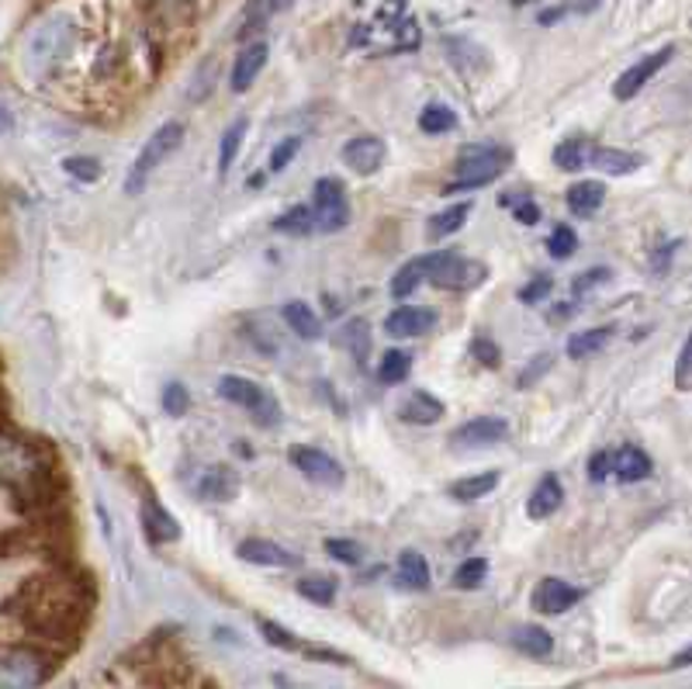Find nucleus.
Instances as JSON below:
<instances>
[{"label": "nucleus", "instance_id": "f257e3e1", "mask_svg": "<svg viewBox=\"0 0 692 689\" xmlns=\"http://www.w3.org/2000/svg\"><path fill=\"white\" fill-rule=\"evenodd\" d=\"M513 167V156L505 149H489V146H471L460 153L457 159V177L454 184H447V191H475L492 184L495 177H502Z\"/></svg>", "mask_w": 692, "mask_h": 689}, {"label": "nucleus", "instance_id": "f03ea898", "mask_svg": "<svg viewBox=\"0 0 692 689\" xmlns=\"http://www.w3.org/2000/svg\"><path fill=\"white\" fill-rule=\"evenodd\" d=\"M180 143H183V125H180V122L159 125V129L149 135V140H146L143 153L135 156V164H132V170H129V177H125V191H129V195L143 191V188H146V177H149L159 164H164L167 156H174Z\"/></svg>", "mask_w": 692, "mask_h": 689}, {"label": "nucleus", "instance_id": "7ed1b4c3", "mask_svg": "<svg viewBox=\"0 0 692 689\" xmlns=\"http://www.w3.org/2000/svg\"><path fill=\"white\" fill-rule=\"evenodd\" d=\"M288 462L302 471L312 486H322V489H339L346 475L339 468L336 457H330L326 451H319V447H309V444H291L288 447Z\"/></svg>", "mask_w": 692, "mask_h": 689}, {"label": "nucleus", "instance_id": "20e7f679", "mask_svg": "<svg viewBox=\"0 0 692 689\" xmlns=\"http://www.w3.org/2000/svg\"><path fill=\"white\" fill-rule=\"evenodd\" d=\"M484 278H489V270H484L481 260H468V257H457V254H440V260H436V267L429 274V281L436 288H447V291H471Z\"/></svg>", "mask_w": 692, "mask_h": 689}, {"label": "nucleus", "instance_id": "39448f33", "mask_svg": "<svg viewBox=\"0 0 692 689\" xmlns=\"http://www.w3.org/2000/svg\"><path fill=\"white\" fill-rule=\"evenodd\" d=\"M505 433H510V423H505L502 416H478V420H468L460 423L454 433H450V447L457 451H475V447H492L499 441H505Z\"/></svg>", "mask_w": 692, "mask_h": 689}, {"label": "nucleus", "instance_id": "423d86ee", "mask_svg": "<svg viewBox=\"0 0 692 689\" xmlns=\"http://www.w3.org/2000/svg\"><path fill=\"white\" fill-rule=\"evenodd\" d=\"M672 56H676V49H672V45H665V49H658L651 56H644L640 63H634L630 70H623L620 80H616V87H613L616 101H634L640 90H644V84H648Z\"/></svg>", "mask_w": 692, "mask_h": 689}, {"label": "nucleus", "instance_id": "0eeeda50", "mask_svg": "<svg viewBox=\"0 0 692 689\" xmlns=\"http://www.w3.org/2000/svg\"><path fill=\"white\" fill-rule=\"evenodd\" d=\"M312 204H315V215H319L322 229H339L346 222V191L336 177H322L315 184Z\"/></svg>", "mask_w": 692, "mask_h": 689}, {"label": "nucleus", "instance_id": "6e6552de", "mask_svg": "<svg viewBox=\"0 0 692 689\" xmlns=\"http://www.w3.org/2000/svg\"><path fill=\"white\" fill-rule=\"evenodd\" d=\"M384 153H388V146H384V140H378V135H357V140L343 146V164L360 177H371L381 170Z\"/></svg>", "mask_w": 692, "mask_h": 689}, {"label": "nucleus", "instance_id": "1a4fd4ad", "mask_svg": "<svg viewBox=\"0 0 692 689\" xmlns=\"http://www.w3.org/2000/svg\"><path fill=\"white\" fill-rule=\"evenodd\" d=\"M236 555L249 565H264V568H298L302 565V558L294 555V551H288L284 544H274V541H264V537H249L236 547Z\"/></svg>", "mask_w": 692, "mask_h": 689}, {"label": "nucleus", "instance_id": "9d476101", "mask_svg": "<svg viewBox=\"0 0 692 689\" xmlns=\"http://www.w3.org/2000/svg\"><path fill=\"white\" fill-rule=\"evenodd\" d=\"M433 326H436V309H429V305H402V309H395L384 319L388 336H399V340L423 336Z\"/></svg>", "mask_w": 692, "mask_h": 689}, {"label": "nucleus", "instance_id": "9b49d317", "mask_svg": "<svg viewBox=\"0 0 692 689\" xmlns=\"http://www.w3.org/2000/svg\"><path fill=\"white\" fill-rule=\"evenodd\" d=\"M582 596H585L582 589H574L561 579H544L534 589V610L547 613V616H558V613H565V610H571L574 603H579Z\"/></svg>", "mask_w": 692, "mask_h": 689}, {"label": "nucleus", "instance_id": "f8f14e48", "mask_svg": "<svg viewBox=\"0 0 692 689\" xmlns=\"http://www.w3.org/2000/svg\"><path fill=\"white\" fill-rule=\"evenodd\" d=\"M219 396H222L225 402L249 409L253 416H260V412L270 405V396L264 392V388H260L257 381H249V378H239V375H225V378L219 381Z\"/></svg>", "mask_w": 692, "mask_h": 689}, {"label": "nucleus", "instance_id": "ddd939ff", "mask_svg": "<svg viewBox=\"0 0 692 689\" xmlns=\"http://www.w3.org/2000/svg\"><path fill=\"white\" fill-rule=\"evenodd\" d=\"M267 56H270L267 42H246L243 45V53H239V59L233 66V77H228V84H233L236 95H243V90L253 87V80H257L260 70L267 66Z\"/></svg>", "mask_w": 692, "mask_h": 689}, {"label": "nucleus", "instance_id": "4468645a", "mask_svg": "<svg viewBox=\"0 0 692 689\" xmlns=\"http://www.w3.org/2000/svg\"><path fill=\"white\" fill-rule=\"evenodd\" d=\"M565 502V489H561V478L558 475H544L537 481V489L529 492V502H526V513L529 520H547L561 510Z\"/></svg>", "mask_w": 692, "mask_h": 689}, {"label": "nucleus", "instance_id": "2eb2a0df", "mask_svg": "<svg viewBox=\"0 0 692 689\" xmlns=\"http://www.w3.org/2000/svg\"><path fill=\"white\" fill-rule=\"evenodd\" d=\"M236 492H239V475L228 465L208 468L198 481V496L208 502H228V499H236Z\"/></svg>", "mask_w": 692, "mask_h": 689}, {"label": "nucleus", "instance_id": "dca6fc26", "mask_svg": "<svg viewBox=\"0 0 692 689\" xmlns=\"http://www.w3.org/2000/svg\"><path fill=\"white\" fill-rule=\"evenodd\" d=\"M440 260V254H429V257H415L405 267H399V274L391 278V298H409L423 281H429V274Z\"/></svg>", "mask_w": 692, "mask_h": 689}, {"label": "nucleus", "instance_id": "f3484780", "mask_svg": "<svg viewBox=\"0 0 692 689\" xmlns=\"http://www.w3.org/2000/svg\"><path fill=\"white\" fill-rule=\"evenodd\" d=\"M143 531L153 544H167V541L180 537V523L164 507H159L156 499H146L143 502Z\"/></svg>", "mask_w": 692, "mask_h": 689}, {"label": "nucleus", "instance_id": "a211bd4d", "mask_svg": "<svg viewBox=\"0 0 692 689\" xmlns=\"http://www.w3.org/2000/svg\"><path fill=\"white\" fill-rule=\"evenodd\" d=\"M402 423H412V426H433L436 420L444 416V402L433 399L429 392H412L402 409H399Z\"/></svg>", "mask_w": 692, "mask_h": 689}, {"label": "nucleus", "instance_id": "6ab92c4d", "mask_svg": "<svg viewBox=\"0 0 692 689\" xmlns=\"http://www.w3.org/2000/svg\"><path fill=\"white\" fill-rule=\"evenodd\" d=\"M648 475H651V457L640 447H620L616 451V478L623 481V486H630V481H644Z\"/></svg>", "mask_w": 692, "mask_h": 689}, {"label": "nucleus", "instance_id": "aec40b11", "mask_svg": "<svg viewBox=\"0 0 692 689\" xmlns=\"http://www.w3.org/2000/svg\"><path fill=\"white\" fill-rule=\"evenodd\" d=\"M568 209L571 212H579V215H592L599 204L606 201V188L599 180H579V184H571L568 188Z\"/></svg>", "mask_w": 692, "mask_h": 689}, {"label": "nucleus", "instance_id": "412c9836", "mask_svg": "<svg viewBox=\"0 0 692 689\" xmlns=\"http://www.w3.org/2000/svg\"><path fill=\"white\" fill-rule=\"evenodd\" d=\"M554 164H558V170H565V174H574L579 167L592 164L589 140H582V135H571V140L558 143V146H554Z\"/></svg>", "mask_w": 692, "mask_h": 689}, {"label": "nucleus", "instance_id": "4be33fe9", "mask_svg": "<svg viewBox=\"0 0 692 689\" xmlns=\"http://www.w3.org/2000/svg\"><path fill=\"white\" fill-rule=\"evenodd\" d=\"M613 340V330L603 326V330H585V333H574L568 340V357L574 360H585V357H595L599 351H606Z\"/></svg>", "mask_w": 692, "mask_h": 689}, {"label": "nucleus", "instance_id": "5701e85b", "mask_svg": "<svg viewBox=\"0 0 692 689\" xmlns=\"http://www.w3.org/2000/svg\"><path fill=\"white\" fill-rule=\"evenodd\" d=\"M495 486H499V471H481V475H471V478H457L450 486V496L460 499V502H475V499L489 496Z\"/></svg>", "mask_w": 692, "mask_h": 689}, {"label": "nucleus", "instance_id": "b1692460", "mask_svg": "<svg viewBox=\"0 0 692 689\" xmlns=\"http://www.w3.org/2000/svg\"><path fill=\"white\" fill-rule=\"evenodd\" d=\"M281 315H284V323L291 326L294 336H302V340H319V336H322V323H319L315 312H312L309 305H302V302H288Z\"/></svg>", "mask_w": 692, "mask_h": 689}, {"label": "nucleus", "instance_id": "393cba45", "mask_svg": "<svg viewBox=\"0 0 692 689\" xmlns=\"http://www.w3.org/2000/svg\"><path fill=\"white\" fill-rule=\"evenodd\" d=\"M468 215H471V204L468 201H460V204H450L447 212H440V215H433L429 222H426V233H429V240H444V236H450V233H457L460 225L468 222Z\"/></svg>", "mask_w": 692, "mask_h": 689}, {"label": "nucleus", "instance_id": "a878e982", "mask_svg": "<svg viewBox=\"0 0 692 689\" xmlns=\"http://www.w3.org/2000/svg\"><path fill=\"white\" fill-rule=\"evenodd\" d=\"M399 579L409 589H426L429 586V565L420 551H402L399 555Z\"/></svg>", "mask_w": 692, "mask_h": 689}, {"label": "nucleus", "instance_id": "bb28decb", "mask_svg": "<svg viewBox=\"0 0 692 689\" xmlns=\"http://www.w3.org/2000/svg\"><path fill=\"white\" fill-rule=\"evenodd\" d=\"M513 645L523 652V655H534V658H544L554 652V637L544 631V627H534V624H526L513 634Z\"/></svg>", "mask_w": 692, "mask_h": 689}, {"label": "nucleus", "instance_id": "cd10ccee", "mask_svg": "<svg viewBox=\"0 0 692 689\" xmlns=\"http://www.w3.org/2000/svg\"><path fill=\"white\" fill-rule=\"evenodd\" d=\"M592 164L603 170V174H630L640 167V156L637 153H623V149H595L592 153Z\"/></svg>", "mask_w": 692, "mask_h": 689}, {"label": "nucleus", "instance_id": "c85d7f7f", "mask_svg": "<svg viewBox=\"0 0 692 689\" xmlns=\"http://www.w3.org/2000/svg\"><path fill=\"white\" fill-rule=\"evenodd\" d=\"M298 596H302V600H309V603H315V607H330L336 600V579H330V576H309V579L298 582Z\"/></svg>", "mask_w": 692, "mask_h": 689}, {"label": "nucleus", "instance_id": "c756f323", "mask_svg": "<svg viewBox=\"0 0 692 689\" xmlns=\"http://www.w3.org/2000/svg\"><path fill=\"white\" fill-rule=\"evenodd\" d=\"M412 357L405 351H384L381 364H378V381L381 385H402L409 378Z\"/></svg>", "mask_w": 692, "mask_h": 689}, {"label": "nucleus", "instance_id": "7c9ffc66", "mask_svg": "<svg viewBox=\"0 0 692 689\" xmlns=\"http://www.w3.org/2000/svg\"><path fill=\"white\" fill-rule=\"evenodd\" d=\"M420 129L426 135H444V132L457 129V114L447 104H426L420 114Z\"/></svg>", "mask_w": 692, "mask_h": 689}, {"label": "nucleus", "instance_id": "2f4dec72", "mask_svg": "<svg viewBox=\"0 0 692 689\" xmlns=\"http://www.w3.org/2000/svg\"><path fill=\"white\" fill-rule=\"evenodd\" d=\"M243 135H246V122H243V119L225 129L222 146H219V174H222V177H225L228 170H233L236 153H239V143H243Z\"/></svg>", "mask_w": 692, "mask_h": 689}, {"label": "nucleus", "instance_id": "473e14b6", "mask_svg": "<svg viewBox=\"0 0 692 689\" xmlns=\"http://www.w3.org/2000/svg\"><path fill=\"white\" fill-rule=\"evenodd\" d=\"M319 222V215L312 209H305V204H298V209H288V215H281L274 222L277 233H312Z\"/></svg>", "mask_w": 692, "mask_h": 689}, {"label": "nucleus", "instance_id": "72a5a7b5", "mask_svg": "<svg viewBox=\"0 0 692 689\" xmlns=\"http://www.w3.org/2000/svg\"><path fill=\"white\" fill-rule=\"evenodd\" d=\"M257 627H260V634L270 641L274 648H284V652H298V648H302V641H298L291 631H284L281 624H274V620H267V616L257 620Z\"/></svg>", "mask_w": 692, "mask_h": 689}, {"label": "nucleus", "instance_id": "f704fd0d", "mask_svg": "<svg viewBox=\"0 0 692 689\" xmlns=\"http://www.w3.org/2000/svg\"><path fill=\"white\" fill-rule=\"evenodd\" d=\"M484 576H489V562H484V558H471V562H465V565L454 571V586L457 589H475V586L484 582Z\"/></svg>", "mask_w": 692, "mask_h": 689}, {"label": "nucleus", "instance_id": "c9c22d12", "mask_svg": "<svg viewBox=\"0 0 692 689\" xmlns=\"http://www.w3.org/2000/svg\"><path fill=\"white\" fill-rule=\"evenodd\" d=\"M574 246H579V236H574L568 225H558L547 240V254L558 257V260H568L574 254Z\"/></svg>", "mask_w": 692, "mask_h": 689}, {"label": "nucleus", "instance_id": "e433bc0d", "mask_svg": "<svg viewBox=\"0 0 692 689\" xmlns=\"http://www.w3.org/2000/svg\"><path fill=\"white\" fill-rule=\"evenodd\" d=\"M63 170L69 174V177H80L83 184H90V180H98L101 177V164L94 156H66L63 159Z\"/></svg>", "mask_w": 692, "mask_h": 689}, {"label": "nucleus", "instance_id": "4c0bfd02", "mask_svg": "<svg viewBox=\"0 0 692 689\" xmlns=\"http://www.w3.org/2000/svg\"><path fill=\"white\" fill-rule=\"evenodd\" d=\"M326 555L330 558H336V562H343V565H357L364 555H360V547L354 544V541H343V537H330L326 541Z\"/></svg>", "mask_w": 692, "mask_h": 689}, {"label": "nucleus", "instance_id": "58836bf2", "mask_svg": "<svg viewBox=\"0 0 692 689\" xmlns=\"http://www.w3.org/2000/svg\"><path fill=\"white\" fill-rule=\"evenodd\" d=\"M188 405H191V396L183 392V385L180 381H170L164 388V409L170 412V416H183V412H188Z\"/></svg>", "mask_w": 692, "mask_h": 689}, {"label": "nucleus", "instance_id": "ea45409f", "mask_svg": "<svg viewBox=\"0 0 692 689\" xmlns=\"http://www.w3.org/2000/svg\"><path fill=\"white\" fill-rule=\"evenodd\" d=\"M298 146H302V140H298V135H288L284 143H277L274 153H270V170H274V174H281V170L291 164V159H294Z\"/></svg>", "mask_w": 692, "mask_h": 689}, {"label": "nucleus", "instance_id": "a19ab883", "mask_svg": "<svg viewBox=\"0 0 692 689\" xmlns=\"http://www.w3.org/2000/svg\"><path fill=\"white\" fill-rule=\"evenodd\" d=\"M606 475H616V454L613 451H599V454H592V462H589V478L603 481Z\"/></svg>", "mask_w": 692, "mask_h": 689}, {"label": "nucleus", "instance_id": "79ce46f5", "mask_svg": "<svg viewBox=\"0 0 692 689\" xmlns=\"http://www.w3.org/2000/svg\"><path fill=\"white\" fill-rule=\"evenodd\" d=\"M550 291H554V281L550 278H534L526 288H520V302L523 305H537V302H544Z\"/></svg>", "mask_w": 692, "mask_h": 689}, {"label": "nucleus", "instance_id": "37998d69", "mask_svg": "<svg viewBox=\"0 0 692 689\" xmlns=\"http://www.w3.org/2000/svg\"><path fill=\"white\" fill-rule=\"evenodd\" d=\"M676 385L679 388H689L692 385V333L682 343V354H679V364H676Z\"/></svg>", "mask_w": 692, "mask_h": 689}, {"label": "nucleus", "instance_id": "c03bdc74", "mask_svg": "<svg viewBox=\"0 0 692 689\" xmlns=\"http://www.w3.org/2000/svg\"><path fill=\"white\" fill-rule=\"evenodd\" d=\"M603 281H610V270H606V267H592V270L582 274V278H574V281H571V295H585L589 288L603 285Z\"/></svg>", "mask_w": 692, "mask_h": 689}, {"label": "nucleus", "instance_id": "a18cd8bd", "mask_svg": "<svg viewBox=\"0 0 692 689\" xmlns=\"http://www.w3.org/2000/svg\"><path fill=\"white\" fill-rule=\"evenodd\" d=\"M471 354H475V360H478V364H484V367H495V364L502 360L499 347H495L492 340H484V336H478V340L471 343Z\"/></svg>", "mask_w": 692, "mask_h": 689}, {"label": "nucleus", "instance_id": "49530a36", "mask_svg": "<svg viewBox=\"0 0 692 689\" xmlns=\"http://www.w3.org/2000/svg\"><path fill=\"white\" fill-rule=\"evenodd\" d=\"M516 222H526V225H537L540 222V209L534 201H523L520 209H516Z\"/></svg>", "mask_w": 692, "mask_h": 689}, {"label": "nucleus", "instance_id": "de8ad7c7", "mask_svg": "<svg viewBox=\"0 0 692 689\" xmlns=\"http://www.w3.org/2000/svg\"><path fill=\"white\" fill-rule=\"evenodd\" d=\"M267 4H270V14H281L294 4V0H267Z\"/></svg>", "mask_w": 692, "mask_h": 689}, {"label": "nucleus", "instance_id": "09e8293b", "mask_svg": "<svg viewBox=\"0 0 692 689\" xmlns=\"http://www.w3.org/2000/svg\"><path fill=\"white\" fill-rule=\"evenodd\" d=\"M672 665H676V669H682V665H692V648H685V652H679V655L672 658Z\"/></svg>", "mask_w": 692, "mask_h": 689}, {"label": "nucleus", "instance_id": "8fccbe9b", "mask_svg": "<svg viewBox=\"0 0 692 689\" xmlns=\"http://www.w3.org/2000/svg\"><path fill=\"white\" fill-rule=\"evenodd\" d=\"M513 4H516V8H523V4H534V0H513Z\"/></svg>", "mask_w": 692, "mask_h": 689}]
</instances>
